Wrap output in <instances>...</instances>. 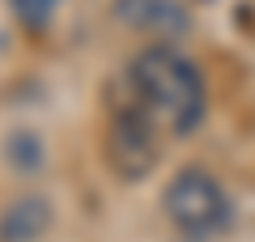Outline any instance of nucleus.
<instances>
[{
  "mask_svg": "<svg viewBox=\"0 0 255 242\" xmlns=\"http://www.w3.org/2000/svg\"><path fill=\"white\" fill-rule=\"evenodd\" d=\"M128 81H132L140 111L153 123L170 127V132H191L204 119V77L170 43L145 47L128 68Z\"/></svg>",
  "mask_w": 255,
  "mask_h": 242,
  "instance_id": "f257e3e1",
  "label": "nucleus"
},
{
  "mask_svg": "<svg viewBox=\"0 0 255 242\" xmlns=\"http://www.w3.org/2000/svg\"><path fill=\"white\" fill-rule=\"evenodd\" d=\"M102 153H107V166L119 179H145L149 170L162 157V144H157L153 119L145 111H115L102 136Z\"/></svg>",
  "mask_w": 255,
  "mask_h": 242,
  "instance_id": "7ed1b4c3",
  "label": "nucleus"
},
{
  "mask_svg": "<svg viewBox=\"0 0 255 242\" xmlns=\"http://www.w3.org/2000/svg\"><path fill=\"white\" fill-rule=\"evenodd\" d=\"M51 230V204L43 196H17L0 213V242H38Z\"/></svg>",
  "mask_w": 255,
  "mask_h": 242,
  "instance_id": "39448f33",
  "label": "nucleus"
},
{
  "mask_svg": "<svg viewBox=\"0 0 255 242\" xmlns=\"http://www.w3.org/2000/svg\"><path fill=\"white\" fill-rule=\"evenodd\" d=\"M115 9L132 30L153 34V38H179L191 30V17L179 0H119Z\"/></svg>",
  "mask_w": 255,
  "mask_h": 242,
  "instance_id": "20e7f679",
  "label": "nucleus"
},
{
  "mask_svg": "<svg viewBox=\"0 0 255 242\" xmlns=\"http://www.w3.org/2000/svg\"><path fill=\"white\" fill-rule=\"evenodd\" d=\"M166 217L187 238H213L230 225V196L209 170H179L162 196Z\"/></svg>",
  "mask_w": 255,
  "mask_h": 242,
  "instance_id": "f03ea898",
  "label": "nucleus"
},
{
  "mask_svg": "<svg viewBox=\"0 0 255 242\" xmlns=\"http://www.w3.org/2000/svg\"><path fill=\"white\" fill-rule=\"evenodd\" d=\"M9 4H13V13H17V21L26 30H43L55 17V9H60V0H9Z\"/></svg>",
  "mask_w": 255,
  "mask_h": 242,
  "instance_id": "423d86ee",
  "label": "nucleus"
}]
</instances>
